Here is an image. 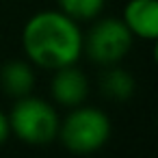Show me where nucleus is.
Instances as JSON below:
<instances>
[{
    "mask_svg": "<svg viewBox=\"0 0 158 158\" xmlns=\"http://www.w3.org/2000/svg\"><path fill=\"white\" fill-rule=\"evenodd\" d=\"M61 139L67 149L89 154L100 149L110 136V119L100 108H78L63 126H59Z\"/></svg>",
    "mask_w": 158,
    "mask_h": 158,
    "instance_id": "7ed1b4c3",
    "label": "nucleus"
},
{
    "mask_svg": "<svg viewBox=\"0 0 158 158\" xmlns=\"http://www.w3.org/2000/svg\"><path fill=\"white\" fill-rule=\"evenodd\" d=\"M0 85L5 87V91L13 98H24L31 93L35 85L33 69L24 61H11L0 69Z\"/></svg>",
    "mask_w": 158,
    "mask_h": 158,
    "instance_id": "0eeeda50",
    "label": "nucleus"
},
{
    "mask_svg": "<svg viewBox=\"0 0 158 158\" xmlns=\"http://www.w3.org/2000/svg\"><path fill=\"white\" fill-rule=\"evenodd\" d=\"M9 128L26 143L46 145L59 134V117L48 102L24 95L11 110Z\"/></svg>",
    "mask_w": 158,
    "mask_h": 158,
    "instance_id": "f03ea898",
    "label": "nucleus"
},
{
    "mask_svg": "<svg viewBox=\"0 0 158 158\" xmlns=\"http://www.w3.org/2000/svg\"><path fill=\"white\" fill-rule=\"evenodd\" d=\"M52 95L63 106H76L87 98V78L74 65L59 67L52 80Z\"/></svg>",
    "mask_w": 158,
    "mask_h": 158,
    "instance_id": "423d86ee",
    "label": "nucleus"
},
{
    "mask_svg": "<svg viewBox=\"0 0 158 158\" xmlns=\"http://www.w3.org/2000/svg\"><path fill=\"white\" fill-rule=\"evenodd\" d=\"M130 46H132V33L121 20L115 18H106L98 22L87 39V50L91 59L104 65L121 61L128 54Z\"/></svg>",
    "mask_w": 158,
    "mask_h": 158,
    "instance_id": "20e7f679",
    "label": "nucleus"
},
{
    "mask_svg": "<svg viewBox=\"0 0 158 158\" xmlns=\"http://www.w3.org/2000/svg\"><path fill=\"white\" fill-rule=\"evenodd\" d=\"M59 5L72 20H91L102 11L104 0H59Z\"/></svg>",
    "mask_w": 158,
    "mask_h": 158,
    "instance_id": "1a4fd4ad",
    "label": "nucleus"
},
{
    "mask_svg": "<svg viewBox=\"0 0 158 158\" xmlns=\"http://www.w3.org/2000/svg\"><path fill=\"white\" fill-rule=\"evenodd\" d=\"M28 59L46 69L74 65L82 52V35L69 15L63 11H41L33 15L22 33Z\"/></svg>",
    "mask_w": 158,
    "mask_h": 158,
    "instance_id": "f257e3e1",
    "label": "nucleus"
},
{
    "mask_svg": "<svg viewBox=\"0 0 158 158\" xmlns=\"http://www.w3.org/2000/svg\"><path fill=\"white\" fill-rule=\"evenodd\" d=\"M102 91L113 100H128L134 93V78L123 69H110L102 78Z\"/></svg>",
    "mask_w": 158,
    "mask_h": 158,
    "instance_id": "6e6552de",
    "label": "nucleus"
},
{
    "mask_svg": "<svg viewBox=\"0 0 158 158\" xmlns=\"http://www.w3.org/2000/svg\"><path fill=\"white\" fill-rule=\"evenodd\" d=\"M123 24L132 35L143 39L158 37V2L156 0H130L123 11Z\"/></svg>",
    "mask_w": 158,
    "mask_h": 158,
    "instance_id": "39448f33",
    "label": "nucleus"
},
{
    "mask_svg": "<svg viewBox=\"0 0 158 158\" xmlns=\"http://www.w3.org/2000/svg\"><path fill=\"white\" fill-rule=\"evenodd\" d=\"M9 132H11V128H9V119L2 115V110H0V143H5V141H7Z\"/></svg>",
    "mask_w": 158,
    "mask_h": 158,
    "instance_id": "9d476101",
    "label": "nucleus"
}]
</instances>
